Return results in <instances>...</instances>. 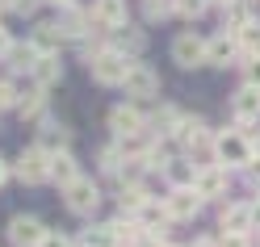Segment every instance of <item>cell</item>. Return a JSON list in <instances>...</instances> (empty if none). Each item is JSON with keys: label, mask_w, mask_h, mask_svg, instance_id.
I'll list each match as a JSON object with an SVG mask.
<instances>
[{"label": "cell", "mask_w": 260, "mask_h": 247, "mask_svg": "<svg viewBox=\"0 0 260 247\" xmlns=\"http://www.w3.org/2000/svg\"><path fill=\"white\" fill-rule=\"evenodd\" d=\"M214 151H218L222 163H231V168H243V163H252V151H256V147L248 143V134H243V130H226V134L214 143Z\"/></svg>", "instance_id": "1"}, {"label": "cell", "mask_w": 260, "mask_h": 247, "mask_svg": "<svg viewBox=\"0 0 260 247\" xmlns=\"http://www.w3.org/2000/svg\"><path fill=\"white\" fill-rule=\"evenodd\" d=\"M88 72H92L96 84H122L126 72H130V63H126L118 51H101V55L88 59Z\"/></svg>", "instance_id": "2"}, {"label": "cell", "mask_w": 260, "mask_h": 247, "mask_svg": "<svg viewBox=\"0 0 260 247\" xmlns=\"http://www.w3.org/2000/svg\"><path fill=\"white\" fill-rule=\"evenodd\" d=\"M63 193H68V209H72V214H80V218H84V214H92L96 205H101V189H96L92 180H84V176H76Z\"/></svg>", "instance_id": "3"}, {"label": "cell", "mask_w": 260, "mask_h": 247, "mask_svg": "<svg viewBox=\"0 0 260 247\" xmlns=\"http://www.w3.org/2000/svg\"><path fill=\"white\" fill-rule=\"evenodd\" d=\"M17 176L25 180V185H38V180L51 176V155H46V147H29V151H21Z\"/></svg>", "instance_id": "4"}, {"label": "cell", "mask_w": 260, "mask_h": 247, "mask_svg": "<svg viewBox=\"0 0 260 247\" xmlns=\"http://www.w3.org/2000/svg\"><path fill=\"white\" fill-rule=\"evenodd\" d=\"M46 235H51V230H46L38 218H13L9 222V243L13 247H42Z\"/></svg>", "instance_id": "5"}, {"label": "cell", "mask_w": 260, "mask_h": 247, "mask_svg": "<svg viewBox=\"0 0 260 247\" xmlns=\"http://www.w3.org/2000/svg\"><path fill=\"white\" fill-rule=\"evenodd\" d=\"M122 88H126V96H155L159 92V76L147 67V63H130Z\"/></svg>", "instance_id": "6"}, {"label": "cell", "mask_w": 260, "mask_h": 247, "mask_svg": "<svg viewBox=\"0 0 260 247\" xmlns=\"http://www.w3.org/2000/svg\"><path fill=\"white\" fill-rule=\"evenodd\" d=\"M172 59L181 63V67H202L206 63V42L198 34H176L172 38Z\"/></svg>", "instance_id": "7"}, {"label": "cell", "mask_w": 260, "mask_h": 247, "mask_svg": "<svg viewBox=\"0 0 260 247\" xmlns=\"http://www.w3.org/2000/svg\"><path fill=\"white\" fill-rule=\"evenodd\" d=\"M239 34L231 29V34H218V38H210L206 42V63H218V67H226L231 59H239Z\"/></svg>", "instance_id": "8"}, {"label": "cell", "mask_w": 260, "mask_h": 247, "mask_svg": "<svg viewBox=\"0 0 260 247\" xmlns=\"http://www.w3.org/2000/svg\"><path fill=\"white\" fill-rule=\"evenodd\" d=\"M231 109H235V118H239V126H252V122L260 118V84H243V88L235 92V101H231Z\"/></svg>", "instance_id": "9"}, {"label": "cell", "mask_w": 260, "mask_h": 247, "mask_svg": "<svg viewBox=\"0 0 260 247\" xmlns=\"http://www.w3.org/2000/svg\"><path fill=\"white\" fill-rule=\"evenodd\" d=\"M92 21L101 29H122L126 25V0H96L92 5Z\"/></svg>", "instance_id": "10"}, {"label": "cell", "mask_w": 260, "mask_h": 247, "mask_svg": "<svg viewBox=\"0 0 260 247\" xmlns=\"http://www.w3.org/2000/svg\"><path fill=\"white\" fill-rule=\"evenodd\" d=\"M198 209H202V193L193 189V185L172 189V197H168V214H172V218H193Z\"/></svg>", "instance_id": "11"}, {"label": "cell", "mask_w": 260, "mask_h": 247, "mask_svg": "<svg viewBox=\"0 0 260 247\" xmlns=\"http://www.w3.org/2000/svg\"><path fill=\"white\" fill-rule=\"evenodd\" d=\"M109 130H118L122 138L126 134H139V130H143V113L135 105H118V109L109 113Z\"/></svg>", "instance_id": "12"}, {"label": "cell", "mask_w": 260, "mask_h": 247, "mask_svg": "<svg viewBox=\"0 0 260 247\" xmlns=\"http://www.w3.org/2000/svg\"><path fill=\"white\" fill-rule=\"evenodd\" d=\"M193 189H198L202 197H222V189H226V163L222 168H202L198 180H193Z\"/></svg>", "instance_id": "13"}, {"label": "cell", "mask_w": 260, "mask_h": 247, "mask_svg": "<svg viewBox=\"0 0 260 247\" xmlns=\"http://www.w3.org/2000/svg\"><path fill=\"white\" fill-rule=\"evenodd\" d=\"M252 218H256L252 205H226V209H222V230H231V235H248V230H252Z\"/></svg>", "instance_id": "14"}, {"label": "cell", "mask_w": 260, "mask_h": 247, "mask_svg": "<svg viewBox=\"0 0 260 247\" xmlns=\"http://www.w3.org/2000/svg\"><path fill=\"white\" fill-rule=\"evenodd\" d=\"M59 76H63L59 55H38V63H34V80H38V84L51 88V84H59Z\"/></svg>", "instance_id": "15"}, {"label": "cell", "mask_w": 260, "mask_h": 247, "mask_svg": "<svg viewBox=\"0 0 260 247\" xmlns=\"http://www.w3.org/2000/svg\"><path fill=\"white\" fill-rule=\"evenodd\" d=\"M51 180H59L63 189L76 180V159L68 155V151H59V155H51Z\"/></svg>", "instance_id": "16"}, {"label": "cell", "mask_w": 260, "mask_h": 247, "mask_svg": "<svg viewBox=\"0 0 260 247\" xmlns=\"http://www.w3.org/2000/svg\"><path fill=\"white\" fill-rule=\"evenodd\" d=\"M38 55H42L38 46H34V42H25V46H13V51H9L5 59L13 63V67H29V72H34V63H38Z\"/></svg>", "instance_id": "17"}, {"label": "cell", "mask_w": 260, "mask_h": 247, "mask_svg": "<svg viewBox=\"0 0 260 247\" xmlns=\"http://www.w3.org/2000/svg\"><path fill=\"white\" fill-rule=\"evenodd\" d=\"M164 172H168V180H172L176 189H185V185H193V180H198V172H193L185 159H176V163H164Z\"/></svg>", "instance_id": "18"}, {"label": "cell", "mask_w": 260, "mask_h": 247, "mask_svg": "<svg viewBox=\"0 0 260 247\" xmlns=\"http://www.w3.org/2000/svg\"><path fill=\"white\" fill-rule=\"evenodd\" d=\"M34 46H38L42 55H55V51H59V25H38Z\"/></svg>", "instance_id": "19"}, {"label": "cell", "mask_w": 260, "mask_h": 247, "mask_svg": "<svg viewBox=\"0 0 260 247\" xmlns=\"http://www.w3.org/2000/svg\"><path fill=\"white\" fill-rule=\"evenodd\" d=\"M226 21H231V29L239 34L243 25H252V13H248V5H235V0H226Z\"/></svg>", "instance_id": "20"}, {"label": "cell", "mask_w": 260, "mask_h": 247, "mask_svg": "<svg viewBox=\"0 0 260 247\" xmlns=\"http://www.w3.org/2000/svg\"><path fill=\"white\" fill-rule=\"evenodd\" d=\"M139 218H143V226H151V230L159 226V230H164V222L172 218V214H168V205H164V209H159V205H143V209H139Z\"/></svg>", "instance_id": "21"}, {"label": "cell", "mask_w": 260, "mask_h": 247, "mask_svg": "<svg viewBox=\"0 0 260 247\" xmlns=\"http://www.w3.org/2000/svg\"><path fill=\"white\" fill-rule=\"evenodd\" d=\"M143 205H147V193H143V189H130V193H122V209H130V214H139Z\"/></svg>", "instance_id": "22"}, {"label": "cell", "mask_w": 260, "mask_h": 247, "mask_svg": "<svg viewBox=\"0 0 260 247\" xmlns=\"http://www.w3.org/2000/svg\"><path fill=\"white\" fill-rule=\"evenodd\" d=\"M92 17H84V13H68V21H63V29H68V34L72 38H80V34H84V25H88Z\"/></svg>", "instance_id": "23"}, {"label": "cell", "mask_w": 260, "mask_h": 247, "mask_svg": "<svg viewBox=\"0 0 260 247\" xmlns=\"http://www.w3.org/2000/svg\"><path fill=\"white\" fill-rule=\"evenodd\" d=\"M176 13H181V17H202L206 0H176Z\"/></svg>", "instance_id": "24"}, {"label": "cell", "mask_w": 260, "mask_h": 247, "mask_svg": "<svg viewBox=\"0 0 260 247\" xmlns=\"http://www.w3.org/2000/svg\"><path fill=\"white\" fill-rule=\"evenodd\" d=\"M172 9H176L172 0H147V17H168Z\"/></svg>", "instance_id": "25"}, {"label": "cell", "mask_w": 260, "mask_h": 247, "mask_svg": "<svg viewBox=\"0 0 260 247\" xmlns=\"http://www.w3.org/2000/svg\"><path fill=\"white\" fill-rule=\"evenodd\" d=\"M38 113H42V96L34 92L29 101H21V118H38Z\"/></svg>", "instance_id": "26"}, {"label": "cell", "mask_w": 260, "mask_h": 247, "mask_svg": "<svg viewBox=\"0 0 260 247\" xmlns=\"http://www.w3.org/2000/svg\"><path fill=\"white\" fill-rule=\"evenodd\" d=\"M9 105H17V88L0 80V109H9Z\"/></svg>", "instance_id": "27"}, {"label": "cell", "mask_w": 260, "mask_h": 247, "mask_svg": "<svg viewBox=\"0 0 260 247\" xmlns=\"http://www.w3.org/2000/svg\"><path fill=\"white\" fill-rule=\"evenodd\" d=\"M5 5H9L13 13H34V9H38V0H5Z\"/></svg>", "instance_id": "28"}, {"label": "cell", "mask_w": 260, "mask_h": 247, "mask_svg": "<svg viewBox=\"0 0 260 247\" xmlns=\"http://www.w3.org/2000/svg\"><path fill=\"white\" fill-rule=\"evenodd\" d=\"M222 247H248V235H231V230H226V239H222Z\"/></svg>", "instance_id": "29"}, {"label": "cell", "mask_w": 260, "mask_h": 247, "mask_svg": "<svg viewBox=\"0 0 260 247\" xmlns=\"http://www.w3.org/2000/svg\"><path fill=\"white\" fill-rule=\"evenodd\" d=\"M55 143H59V147L68 143V130H51V134H46V147H55Z\"/></svg>", "instance_id": "30"}, {"label": "cell", "mask_w": 260, "mask_h": 247, "mask_svg": "<svg viewBox=\"0 0 260 247\" xmlns=\"http://www.w3.org/2000/svg\"><path fill=\"white\" fill-rule=\"evenodd\" d=\"M42 247H68V239H59V235H46V243Z\"/></svg>", "instance_id": "31"}, {"label": "cell", "mask_w": 260, "mask_h": 247, "mask_svg": "<svg viewBox=\"0 0 260 247\" xmlns=\"http://www.w3.org/2000/svg\"><path fill=\"white\" fill-rule=\"evenodd\" d=\"M13 51V42H9V34H5V29H0V55H9Z\"/></svg>", "instance_id": "32"}, {"label": "cell", "mask_w": 260, "mask_h": 247, "mask_svg": "<svg viewBox=\"0 0 260 247\" xmlns=\"http://www.w3.org/2000/svg\"><path fill=\"white\" fill-rule=\"evenodd\" d=\"M193 247H222V243H214V239H198Z\"/></svg>", "instance_id": "33"}, {"label": "cell", "mask_w": 260, "mask_h": 247, "mask_svg": "<svg viewBox=\"0 0 260 247\" xmlns=\"http://www.w3.org/2000/svg\"><path fill=\"white\" fill-rule=\"evenodd\" d=\"M5 180H9V163L0 159V185H5Z\"/></svg>", "instance_id": "34"}, {"label": "cell", "mask_w": 260, "mask_h": 247, "mask_svg": "<svg viewBox=\"0 0 260 247\" xmlns=\"http://www.w3.org/2000/svg\"><path fill=\"white\" fill-rule=\"evenodd\" d=\"M51 5H72V0H51Z\"/></svg>", "instance_id": "35"}, {"label": "cell", "mask_w": 260, "mask_h": 247, "mask_svg": "<svg viewBox=\"0 0 260 247\" xmlns=\"http://www.w3.org/2000/svg\"><path fill=\"white\" fill-rule=\"evenodd\" d=\"M256 155H260V143H256Z\"/></svg>", "instance_id": "36"}, {"label": "cell", "mask_w": 260, "mask_h": 247, "mask_svg": "<svg viewBox=\"0 0 260 247\" xmlns=\"http://www.w3.org/2000/svg\"><path fill=\"white\" fill-rule=\"evenodd\" d=\"M222 5H226V0H222Z\"/></svg>", "instance_id": "37"}]
</instances>
